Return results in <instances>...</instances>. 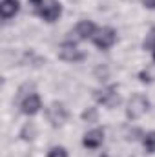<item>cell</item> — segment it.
<instances>
[{
    "label": "cell",
    "instance_id": "obj_1",
    "mask_svg": "<svg viewBox=\"0 0 155 157\" xmlns=\"http://www.w3.org/2000/svg\"><path fill=\"white\" fill-rule=\"evenodd\" d=\"M148 108H150V101H148V97L142 95V93H135V95L128 101L126 115H128V119L133 121V119L142 117V115L148 112Z\"/></svg>",
    "mask_w": 155,
    "mask_h": 157
},
{
    "label": "cell",
    "instance_id": "obj_9",
    "mask_svg": "<svg viewBox=\"0 0 155 157\" xmlns=\"http://www.w3.org/2000/svg\"><path fill=\"white\" fill-rule=\"evenodd\" d=\"M95 33H97V28H95V24L89 22V20H82V22H78L77 28H75V35H77L80 40L93 39Z\"/></svg>",
    "mask_w": 155,
    "mask_h": 157
},
{
    "label": "cell",
    "instance_id": "obj_14",
    "mask_svg": "<svg viewBox=\"0 0 155 157\" xmlns=\"http://www.w3.org/2000/svg\"><path fill=\"white\" fill-rule=\"evenodd\" d=\"M84 119H86L88 122H95V121H97V112H95V108H89L88 112H84Z\"/></svg>",
    "mask_w": 155,
    "mask_h": 157
},
{
    "label": "cell",
    "instance_id": "obj_15",
    "mask_svg": "<svg viewBox=\"0 0 155 157\" xmlns=\"http://www.w3.org/2000/svg\"><path fill=\"white\" fill-rule=\"evenodd\" d=\"M144 6L150 9H155V0H144Z\"/></svg>",
    "mask_w": 155,
    "mask_h": 157
},
{
    "label": "cell",
    "instance_id": "obj_17",
    "mask_svg": "<svg viewBox=\"0 0 155 157\" xmlns=\"http://www.w3.org/2000/svg\"><path fill=\"white\" fill-rule=\"evenodd\" d=\"M100 157H108V155H100Z\"/></svg>",
    "mask_w": 155,
    "mask_h": 157
},
{
    "label": "cell",
    "instance_id": "obj_13",
    "mask_svg": "<svg viewBox=\"0 0 155 157\" xmlns=\"http://www.w3.org/2000/svg\"><path fill=\"white\" fill-rule=\"evenodd\" d=\"M47 157H68V152H66V148H62V146H55V148L49 150Z\"/></svg>",
    "mask_w": 155,
    "mask_h": 157
},
{
    "label": "cell",
    "instance_id": "obj_11",
    "mask_svg": "<svg viewBox=\"0 0 155 157\" xmlns=\"http://www.w3.org/2000/svg\"><path fill=\"white\" fill-rule=\"evenodd\" d=\"M144 148L148 154H155V132H150L144 135Z\"/></svg>",
    "mask_w": 155,
    "mask_h": 157
},
{
    "label": "cell",
    "instance_id": "obj_16",
    "mask_svg": "<svg viewBox=\"0 0 155 157\" xmlns=\"http://www.w3.org/2000/svg\"><path fill=\"white\" fill-rule=\"evenodd\" d=\"M152 48H153V60H155V40H153V46Z\"/></svg>",
    "mask_w": 155,
    "mask_h": 157
},
{
    "label": "cell",
    "instance_id": "obj_10",
    "mask_svg": "<svg viewBox=\"0 0 155 157\" xmlns=\"http://www.w3.org/2000/svg\"><path fill=\"white\" fill-rule=\"evenodd\" d=\"M20 9V4L18 0H2V6H0V13H2V18L4 20H9L13 18Z\"/></svg>",
    "mask_w": 155,
    "mask_h": 157
},
{
    "label": "cell",
    "instance_id": "obj_8",
    "mask_svg": "<svg viewBox=\"0 0 155 157\" xmlns=\"http://www.w3.org/2000/svg\"><path fill=\"white\" fill-rule=\"evenodd\" d=\"M42 108V102H40V97L37 93H29L24 101H22V112L26 115H35Z\"/></svg>",
    "mask_w": 155,
    "mask_h": 157
},
{
    "label": "cell",
    "instance_id": "obj_2",
    "mask_svg": "<svg viewBox=\"0 0 155 157\" xmlns=\"http://www.w3.org/2000/svg\"><path fill=\"white\" fill-rule=\"evenodd\" d=\"M95 99H97V102H99V104L108 106V108H113L115 104H119L117 86H108V88L97 90V91H95Z\"/></svg>",
    "mask_w": 155,
    "mask_h": 157
},
{
    "label": "cell",
    "instance_id": "obj_6",
    "mask_svg": "<svg viewBox=\"0 0 155 157\" xmlns=\"http://www.w3.org/2000/svg\"><path fill=\"white\" fill-rule=\"evenodd\" d=\"M66 119H68V112H66L64 104H60V102H53V104L47 108V121H49L53 126H60V124H64Z\"/></svg>",
    "mask_w": 155,
    "mask_h": 157
},
{
    "label": "cell",
    "instance_id": "obj_12",
    "mask_svg": "<svg viewBox=\"0 0 155 157\" xmlns=\"http://www.w3.org/2000/svg\"><path fill=\"white\" fill-rule=\"evenodd\" d=\"M35 133H37V128H35L33 122H29V124H26V126L22 128V137H24L26 141H31V139L35 137Z\"/></svg>",
    "mask_w": 155,
    "mask_h": 157
},
{
    "label": "cell",
    "instance_id": "obj_4",
    "mask_svg": "<svg viewBox=\"0 0 155 157\" xmlns=\"http://www.w3.org/2000/svg\"><path fill=\"white\" fill-rule=\"evenodd\" d=\"M62 13V6L59 0H44V6L40 9V17L46 20V22H55Z\"/></svg>",
    "mask_w": 155,
    "mask_h": 157
},
{
    "label": "cell",
    "instance_id": "obj_7",
    "mask_svg": "<svg viewBox=\"0 0 155 157\" xmlns=\"http://www.w3.org/2000/svg\"><path fill=\"white\" fill-rule=\"evenodd\" d=\"M102 141H104V130L102 128H95V130H91V132H88L84 135L82 144L86 148H99L102 144Z\"/></svg>",
    "mask_w": 155,
    "mask_h": 157
},
{
    "label": "cell",
    "instance_id": "obj_3",
    "mask_svg": "<svg viewBox=\"0 0 155 157\" xmlns=\"http://www.w3.org/2000/svg\"><path fill=\"white\" fill-rule=\"evenodd\" d=\"M115 40H117V33H115V29H112V28L97 29V33L93 35V42H95V46L100 48V49H108V48H112V46L115 44Z\"/></svg>",
    "mask_w": 155,
    "mask_h": 157
},
{
    "label": "cell",
    "instance_id": "obj_5",
    "mask_svg": "<svg viewBox=\"0 0 155 157\" xmlns=\"http://www.w3.org/2000/svg\"><path fill=\"white\" fill-rule=\"evenodd\" d=\"M59 57L66 62H77L84 59V53L77 48V44L73 42H64L60 48H59Z\"/></svg>",
    "mask_w": 155,
    "mask_h": 157
}]
</instances>
